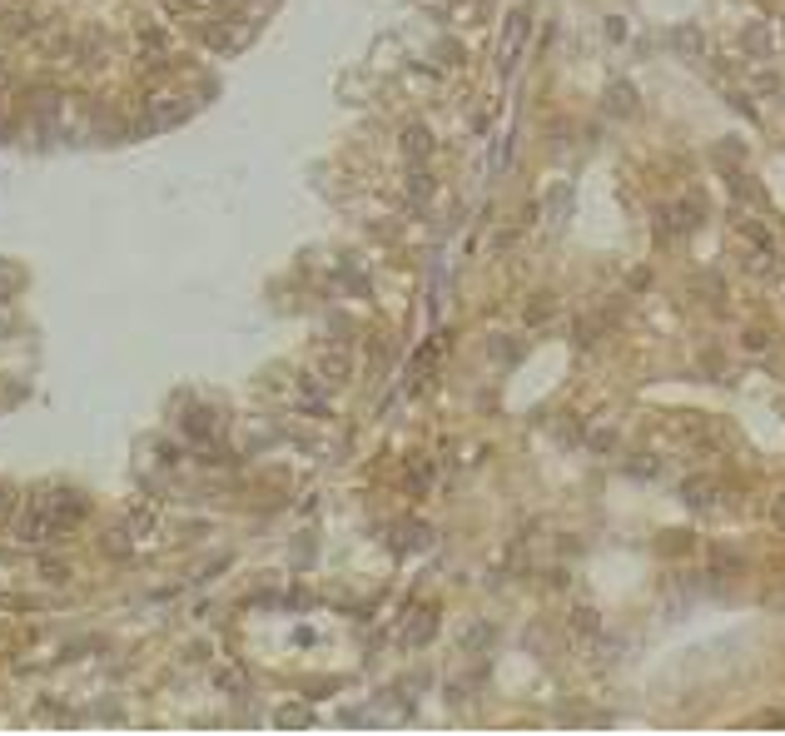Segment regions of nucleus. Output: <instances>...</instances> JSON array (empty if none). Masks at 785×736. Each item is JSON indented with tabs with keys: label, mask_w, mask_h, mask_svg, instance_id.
<instances>
[{
	"label": "nucleus",
	"mask_w": 785,
	"mask_h": 736,
	"mask_svg": "<svg viewBox=\"0 0 785 736\" xmlns=\"http://www.w3.org/2000/svg\"><path fill=\"white\" fill-rule=\"evenodd\" d=\"M15 533H20V542H50V533H55V513L45 508V502H30V508L15 517Z\"/></svg>",
	"instance_id": "obj_1"
},
{
	"label": "nucleus",
	"mask_w": 785,
	"mask_h": 736,
	"mask_svg": "<svg viewBox=\"0 0 785 736\" xmlns=\"http://www.w3.org/2000/svg\"><path fill=\"white\" fill-rule=\"evenodd\" d=\"M189 115V104L184 100H174V95H164V100H155V110H150V120H144V135L150 130H164V124H179Z\"/></svg>",
	"instance_id": "obj_2"
},
{
	"label": "nucleus",
	"mask_w": 785,
	"mask_h": 736,
	"mask_svg": "<svg viewBox=\"0 0 785 736\" xmlns=\"http://www.w3.org/2000/svg\"><path fill=\"white\" fill-rule=\"evenodd\" d=\"M45 508L55 513V522L65 517V522H75V517H84V502L75 498V493H55V502H45Z\"/></svg>",
	"instance_id": "obj_3"
},
{
	"label": "nucleus",
	"mask_w": 785,
	"mask_h": 736,
	"mask_svg": "<svg viewBox=\"0 0 785 736\" xmlns=\"http://www.w3.org/2000/svg\"><path fill=\"white\" fill-rule=\"evenodd\" d=\"M422 144H428V140H422V130H413V135H408V155H422Z\"/></svg>",
	"instance_id": "obj_4"
},
{
	"label": "nucleus",
	"mask_w": 785,
	"mask_h": 736,
	"mask_svg": "<svg viewBox=\"0 0 785 736\" xmlns=\"http://www.w3.org/2000/svg\"><path fill=\"white\" fill-rule=\"evenodd\" d=\"M5 293H10V279H0V304H5Z\"/></svg>",
	"instance_id": "obj_5"
}]
</instances>
